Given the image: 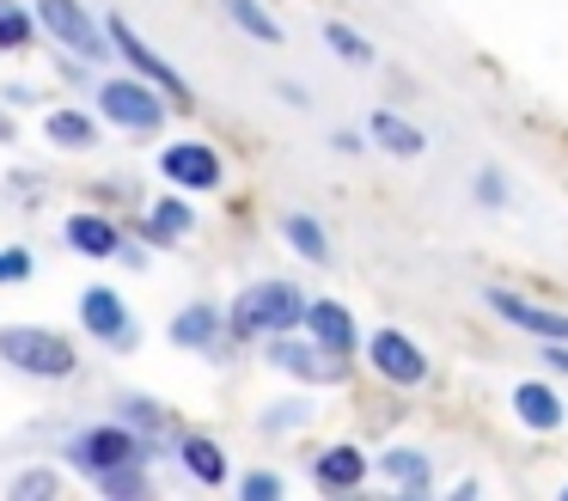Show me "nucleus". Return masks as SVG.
Masks as SVG:
<instances>
[{"label":"nucleus","mask_w":568,"mask_h":501,"mask_svg":"<svg viewBox=\"0 0 568 501\" xmlns=\"http://www.w3.org/2000/svg\"><path fill=\"white\" fill-rule=\"evenodd\" d=\"M111 43L123 49V61H129V68H135L148 86H160V92L172 98V104H190V98H196V92H190V80H184V73H178L172 61H165L160 49H153L148 37H141L135 24H129V19H116V12H111Z\"/></svg>","instance_id":"nucleus-4"},{"label":"nucleus","mask_w":568,"mask_h":501,"mask_svg":"<svg viewBox=\"0 0 568 501\" xmlns=\"http://www.w3.org/2000/svg\"><path fill=\"white\" fill-rule=\"evenodd\" d=\"M68 244H74L80 257H116L123 251V232H116V220H104V214H74L68 220Z\"/></svg>","instance_id":"nucleus-14"},{"label":"nucleus","mask_w":568,"mask_h":501,"mask_svg":"<svg viewBox=\"0 0 568 501\" xmlns=\"http://www.w3.org/2000/svg\"><path fill=\"white\" fill-rule=\"evenodd\" d=\"M31 31H38V19H31V12H19V7H0V49H19V43H31Z\"/></svg>","instance_id":"nucleus-24"},{"label":"nucleus","mask_w":568,"mask_h":501,"mask_svg":"<svg viewBox=\"0 0 568 501\" xmlns=\"http://www.w3.org/2000/svg\"><path fill=\"white\" fill-rule=\"evenodd\" d=\"M514 415L526 428H538V434H550V428H562V398H556L550 385H538V379H526V385H514Z\"/></svg>","instance_id":"nucleus-13"},{"label":"nucleus","mask_w":568,"mask_h":501,"mask_svg":"<svg viewBox=\"0 0 568 501\" xmlns=\"http://www.w3.org/2000/svg\"><path fill=\"white\" fill-rule=\"evenodd\" d=\"M483 305H495V318H507L514 330H531V337H544V342H568V312L531 305V300H519V293H507V288H489Z\"/></svg>","instance_id":"nucleus-8"},{"label":"nucleus","mask_w":568,"mask_h":501,"mask_svg":"<svg viewBox=\"0 0 568 501\" xmlns=\"http://www.w3.org/2000/svg\"><path fill=\"white\" fill-rule=\"evenodd\" d=\"M361 477H367V459H361L355 447H331V452L318 459V483H324V489H355Z\"/></svg>","instance_id":"nucleus-15"},{"label":"nucleus","mask_w":568,"mask_h":501,"mask_svg":"<svg viewBox=\"0 0 568 501\" xmlns=\"http://www.w3.org/2000/svg\"><path fill=\"white\" fill-rule=\"evenodd\" d=\"M31 19H38L62 49H74V56H87V61L104 56V37H99V24H92V12L80 7V0H38Z\"/></svg>","instance_id":"nucleus-5"},{"label":"nucleus","mask_w":568,"mask_h":501,"mask_svg":"<svg viewBox=\"0 0 568 501\" xmlns=\"http://www.w3.org/2000/svg\"><path fill=\"white\" fill-rule=\"evenodd\" d=\"M184 471L214 489V483H226V452L214 440H184Z\"/></svg>","instance_id":"nucleus-17"},{"label":"nucleus","mask_w":568,"mask_h":501,"mask_svg":"<svg viewBox=\"0 0 568 501\" xmlns=\"http://www.w3.org/2000/svg\"><path fill=\"white\" fill-rule=\"evenodd\" d=\"M385 477H392V483H409V489H428V459H422L416 447H397V452H385Z\"/></svg>","instance_id":"nucleus-22"},{"label":"nucleus","mask_w":568,"mask_h":501,"mask_svg":"<svg viewBox=\"0 0 568 501\" xmlns=\"http://www.w3.org/2000/svg\"><path fill=\"white\" fill-rule=\"evenodd\" d=\"M43 129H50V141H62V147H87V141H92V122L74 117V110H55Z\"/></svg>","instance_id":"nucleus-23"},{"label":"nucleus","mask_w":568,"mask_h":501,"mask_svg":"<svg viewBox=\"0 0 568 501\" xmlns=\"http://www.w3.org/2000/svg\"><path fill=\"white\" fill-rule=\"evenodd\" d=\"M13 495H55V477L50 471H31V477H19V483H13Z\"/></svg>","instance_id":"nucleus-26"},{"label":"nucleus","mask_w":568,"mask_h":501,"mask_svg":"<svg viewBox=\"0 0 568 501\" xmlns=\"http://www.w3.org/2000/svg\"><path fill=\"white\" fill-rule=\"evenodd\" d=\"M26 275H31V251H19V244L0 251V281H26Z\"/></svg>","instance_id":"nucleus-25"},{"label":"nucleus","mask_w":568,"mask_h":501,"mask_svg":"<svg viewBox=\"0 0 568 501\" xmlns=\"http://www.w3.org/2000/svg\"><path fill=\"white\" fill-rule=\"evenodd\" d=\"M300 312H306V293L287 288V281H251L233 300V324L245 337H275V330H294Z\"/></svg>","instance_id":"nucleus-1"},{"label":"nucleus","mask_w":568,"mask_h":501,"mask_svg":"<svg viewBox=\"0 0 568 501\" xmlns=\"http://www.w3.org/2000/svg\"><path fill=\"white\" fill-rule=\"evenodd\" d=\"M245 495H251V501H257V495L270 501V495H282V483H275V477H263V471H251V477H245Z\"/></svg>","instance_id":"nucleus-27"},{"label":"nucleus","mask_w":568,"mask_h":501,"mask_svg":"<svg viewBox=\"0 0 568 501\" xmlns=\"http://www.w3.org/2000/svg\"><path fill=\"white\" fill-rule=\"evenodd\" d=\"M221 7L233 12V24H239L245 37H257V43H282V24H275L270 12L257 7V0H221Z\"/></svg>","instance_id":"nucleus-19"},{"label":"nucleus","mask_w":568,"mask_h":501,"mask_svg":"<svg viewBox=\"0 0 568 501\" xmlns=\"http://www.w3.org/2000/svg\"><path fill=\"white\" fill-rule=\"evenodd\" d=\"M80 318H87V330L99 342H129V312H123V300H116L111 288H87Z\"/></svg>","instance_id":"nucleus-11"},{"label":"nucleus","mask_w":568,"mask_h":501,"mask_svg":"<svg viewBox=\"0 0 568 501\" xmlns=\"http://www.w3.org/2000/svg\"><path fill=\"white\" fill-rule=\"evenodd\" d=\"M282 232H287V244H294L306 263H331V239H324V227H318L312 214H287Z\"/></svg>","instance_id":"nucleus-16"},{"label":"nucleus","mask_w":568,"mask_h":501,"mask_svg":"<svg viewBox=\"0 0 568 501\" xmlns=\"http://www.w3.org/2000/svg\"><path fill=\"white\" fill-rule=\"evenodd\" d=\"M214 330H221V324H214L209 305H184V312H178V324H172V337L184 342V349H202V354H209V349H214Z\"/></svg>","instance_id":"nucleus-18"},{"label":"nucleus","mask_w":568,"mask_h":501,"mask_svg":"<svg viewBox=\"0 0 568 501\" xmlns=\"http://www.w3.org/2000/svg\"><path fill=\"white\" fill-rule=\"evenodd\" d=\"M148 232H153V239H184V232H190L184 196H160V202H153V214H148Z\"/></svg>","instance_id":"nucleus-20"},{"label":"nucleus","mask_w":568,"mask_h":501,"mask_svg":"<svg viewBox=\"0 0 568 501\" xmlns=\"http://www.w3.org/2000/svg\"><path fill=\"white\" fill-rule=\"evenodd\" d=\"M68 452H74V464H87V471L99 477V471H111V464H135L141 459V440L129 434V428L104 422V428H87V434H80Z\"/></svg>","instance_id":"nucleus-9"},{"label":"nucleus","mask_w":568,"mask_h":501,"mask_svg":"<svg viewBox=\"0 0 568 501\" xmlns=\"http://www.w3.org/2000/svg\"><path fill=\"white\" fill-rule=\"evenodd\" d=\"M477 196H483V202H507V183L495 178V171H483V178H477Z\"/></svg>","instance_id":"nucleus-28"},{"label":"nucleus","mask_w":568,"mask_h":501,"mask_svg":"<svg viewBox=\"0 0 568 501\" xmlns=\"http://www.w3.org/2000/svg\"><path fill=\"white\" fill-rule=\"evenodd\" d=\"M324 43H331L336 56L348 61V68H373V43H367L361 31H348L343 19H331V24H324Z\"/></svg>","instance_id":"nucleus-21"},{"label":"nucleus","mask_w":568,"mask_h":501,"mask_svg":"<svg viewBox=\"0 0 568 501\" xmlns=\"http://www.w3.org/2000/svg\"><path fill=\"white\" fill-rule=\"evenodd\" d=\"M562 495H568V489H562Z\"/></svg>","instance_id":"nucleus-30"},{"label":"nucleus","mask_w":568,"mask_h":501,"mask_svg":"<svg viewBox=\"0 0 568 501\" xmlns=\"http://www.w3.org/2000/svg\"><path fill=\"white\" fill-rule=\"evenodd\" d=\"M367 361H373V373L392 379V385H422V379H428V354H422L416 337H404V330H373Z\"/></svg>","instance_id":"nucleus-6"},{"label":"nucleus","mask_w":568,"mask_h":501,"mask_svg":"<svg viewBox=\"0 0 568 501\" xmlns=\"http://www.w3.org/2000/svg\"><path fill=\"white\" fill-rule=\"evenodd\" d=\"M99 104H104V117L116 122V129H135V134H153L165 117H172V98L165 92H153L148 80H104L99 86Z\"/></svg>","instance_id":"nucleus-3"},{"label":"nucleus","mask_w":568,"mask_h":501,"mask_svg":"<svg viewBox=\"0 0 568 501\" xmlns=\"http://www.w3.org/2000/svg\"><path fill=\"white\" fill-rule=\"evenodd\" d=\"M300 318H306V330H312V337H318L331 354H348V349H355V318H348V305H336V300H306V312H300Z\"/></svg>","instance_id":"nucleus-10"},{"label":"nucleus","mask_w":568,"mask_h":501,"mask_svg":"<svg viewBox=\"0 0 568 501\" xmlns=\"http://www.w3.org/2000/svg\"><path fill=\"white\" fill-rule=\"evenodd\" d=\"M544 361H550L556 373H568V342H544Z\"/></svg>","instance_id":"nucleus-29"},{"label":"nucleus","mask_w":568,"mask_h":501,"mask_svg":"<svg viewBox=\"0 0 568 501\" xmlns=\"http://www.w3.org/2000/svg\"><path fill=\"white\" fill-rule=\"evenodd\" d=\"M0 361H13L31 379H68L74 373V342L38 324H13V330H0Z\"/></svg>","instance_id":"nucleus-2"},{"label":"nucleus","mask_w":568,"mask_h":501,"mask_svg":"<svg viewBox=\"0 0 568 501\" xmlns=\"http://www.w3.org/2000/svg\"><path fill=\"white\" fill-rule=\"evenodd\" d=\"M367 129H373V141H379L392 159H422V153H428V134H422L416 122H404L397 110H373Z\"/></svg>","instance_id":"nucleus-12"},{"label":"nucleus","mask_w":568,"mask_h":501,"mask_svg":"<svg viewBox=\"0 0 568 501\" xmlns=\"http://www.w3.org/2000/svg\"><path fill=\"white\" fill-rule=\"evenodd\" d=\"M160 171L178 190H214V183H221V153H214L209 141H172L160 153Z\"/></svg>","instance_id":"nucleus-7"}]
</instances>
